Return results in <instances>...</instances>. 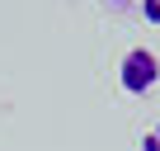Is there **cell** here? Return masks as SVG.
Here are the masks:
<instances>
[{
	"label": "cell",
	"mask_w": 160,
	"mask_h": 151,
	"mask_svg": "<svg viewBox=\"0 0 160 151\" xmlns=\"http://www.w3.org/2000/svg\"><path fill=\"white\" fill-rule=\"evenodd\" d=\"M141 151H160V123H155V128L141 137Z\"/></svg>",
	"instance_id": "cell-3"
},
{
	"label": "cell",
	"mask_w": 160,
	"mask_h": 151,
	"mask_svg": "<svg viewBox=\"0 0 160 151\" xmlns=\"http://www.w3.org/2000/svg\"><path fill=\"white\" fill-rule=\"evenodd\" d=\"M141 14H146V19L160 29V0H141Z\"/></svg>",
	"instance_id": "cell-2"
},
{
	"label": "cell",
	"mask_w": 160,
	"mask_h": 151,
	"mask_svg": "<svg viewBox=\"0 0 160 151\" xmlns=\"http://www.w3.org/2000/svg\"><path fill=\"white\" fill-rule=\"evenodd\" d=\"M113 10H132V5H141V0H108Z\"/></svg>",
	"instance_id": "cell-4"
},
{
	"label": "cell",
	"mask_w": 160,
	"mask_h": 151,
	"mask_svg": "<svg viewBox=\"0 0 160 151\" xmlns=\"http://www.w3.org/2000/svg\"><path fill=\"white\" fill-rule=\"evenodd\" d=\"M118 85L127 95H151L160 85V57L151 47H127L122 61H118Z\"/></svg>",
	"instance_id": "cell-1"
}]
</instances>
